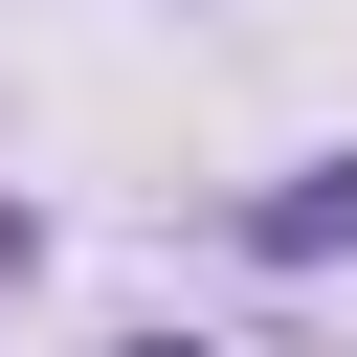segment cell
Wrapping results in <instances>:
<instances>
[{
	"mask_svg": "<svg viewBox=\"0 0 357 357\" xmlns=\"http://www.w3.org/2000/svg\"><path fill=\"white\" fill-rule=\"evenodd\" d=\"M245 245H268V268H357V156H290V178L245 201Z\"/></svg>",
	"mask_w": 357,
	"mask_h": 357,
	"instance_id": "cell-1",
	"label": "cell"
},
{
	"mask_svg": "<svg viewBox=\"0 0 357 357\" xmlns=\"http://www.w3.org/2000/svg\"><path fill=\"white\" fill-rule=\"evenodd\" d=\"M134 357H201V335H134Z\"/></svg>",
	"mask_w": 357,
	"mask_h": 357,
	"instance_id": "cell-2",
	"label": "cell"
}]
</instances>
